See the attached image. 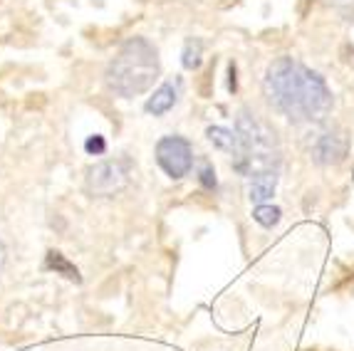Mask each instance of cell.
<instances>
[{
  "label": "cell",
  "instance_id": "6da1fadb",
  "mask_svg": "<svg viewBox=\"0 0 354 351\" xmlns=\"http://www.w3.org/2000/svg\"><path fill=\"white\" fill-rule=\"evenodd\" d=\"M266 94L292 122H322L332 109V92L325 79L292 57H278L268 67Z\"/></svg>",
  "mask_w": 354,
  "mask_h": 351
},
{
  "label": "cell",
  "instance_id": "7a4b0ae2",
  "mask_svg": "<svg viewBox=\"0 0 354 351\" xmlns=\"http://www.w3.org/2000/svg\"><path fill=\"white\" fill-rule=\"evenodd\" d=\"M159 70L161 65L156 47L147 37H131L112 59V65L106 70V82L119 97L131 99L151 89L153 79L159 77Z\"/></svg>",
  "mask_w": 354,
  "mask_h": 351
},
{
  "label": "cell",
  "instance_id": "3957f363",
  "mask_svg": "<svg viewBox=\"0 0 354 351\" xmlns=\"http://www.w3.org/2000/svg\"><path fill=\"white\" fill-rule=\"evenodd\" d=\"M238 146L233 151L236 156V171L241 173H258V171H278L280 153L275 134L260 124L250 111H241L236 119Z\"/></svg>",
  "mask_w": 354,
  "mask_h": 351
},
{
  "label": "cell",
  "instance_id": "277c9868",
  "mask_svg": "<svg viewBox=\"0 0 354 351\" xmlns=\"http://www.w3.org/2000/svg\"><path fill=\"white\" fill-rule=\"evenodd\" d=\"M156 164L164 169L166 176H171L174 181L189 176L194 169V146L183 136H164L156 144Z\"/></svg>",
  "mask_w": 354,
  "mask_h": 351
},
{
  "label": "cell",
  "instance_id": "5b68a950",
  "mask_svg": "<svg viewBox=\"0 0 354 351\" xmlns=\"http://www.w3.org/2000/svg\"><path fill=\"white\" fill-rule=\"evenodd\" d=\"M129 183L124 161H102L87 171V191L92 196H117Z\"/></svg>",
  "mask_w": 354,
  "mask_h": 351
},
{
  "label": "cell",
  "instance_id": "8992f818",
  "mask_svg": "<svg viewBox=\"0 0 354 351\" xmlns=\"http://www.w3.org/2000/svg\"><path fill=\"white\" fill-rule=\"evenodd\" d=\"M349 141L342 134H322L313 146V158L319 166H332L344 161Z\"/></svg>",
  "mask_w": 354,
  "mask_h": 351
},
{
  "label": "cell",
  "instance_id": "52a82bcc",
  "mask_svg": "<svg viewBox=\"0 0 354 351\" xmlns=\"http://www.w3.org/2000/svg\"><path fill=\"white\" fill-rule=\"evenodd\" d=\"M278 188V171H258L250 178V200L255 205H263L275 196Z\"/></svg>",
  "mask_w": 354,
  "mask_h": 351
},
{
  "label": "cell",
  "instance_id": "ba28073f",
  "mask_svg": "<svg viewBox=\"0 0 354 351\" xmlns=\"http://www.w3.org/2000/svg\"><path fill=\"white\" fill-rule=\"evenodd\" d=\"M176 102H178V84L176 82H164L156 92H153V97H149L147 111L149 114H153V117H161V114H166L169 109H174Z\"/></svg>",
  "mask_w": 354,
  "mask_h": 351
},
{
  "label": "cell",
  "instance_id": "9c48e42d",
  "mask_svg": "<svg viewBox=\"0 0 354 351\" xmlns=\"http://www.w3.org/2000/svg\"><path fill=\"white\" fill-rule=\"evenodd\" d=\"M206 136H208V141H211L213 146H218L221 151L233 153V151H236V146H238V136L233 134L230 129H223V126H208Z\"/></svg>",
  "mask_w": 354,
  "mask_h": 351
},
{
  "label": "cell",
  "instance_id": "30bf717a",
  "mask_svg": "<svg viewBox=\"0 0 354 351\" xmlns=\"http://www.w3.org/2000/svg\"><path fill=\"white\" fill-rule=\"evenodd\" d=\"M48 267L55 269L57 275L67 277V280H72V282H80V280H82V277H80V272H77L75 265L67 263L65 255H62V252H57V250H50L48 252Z\"/></svg>",
  "mask_w": 354,
  "mask_h": 351
},
{
  "label": "cell",
  "instance_id": "8fae6325",
  "mask_svg": "<svg viewBox=\"0 0 354 351\" xmlns=\"http://www.w3.org/2000/svg\"><path fill=\"white\" fill-rule=\"evenodd\" d=\"M201 55H203V42L198 37H189L186 47H183V67L186 70H198L201 67Z\"/></svg>",
  "mask_w": 354,
  "mask_h": 351
},
{
  "label": "cell",
  "instance_id": "7c38bea8",
  "mask_svg": "<svg viewBox=\"0 0 354 351\" xmlns=\"http://www.w3.org/2000/svg\"><path fill=\"white\" fill-rule=\"evenodd\" d=\"M253 218L255 222H260L263 228H272V225H278L280 220V208H275V205H255L253 211Z\"/></svg>",
  "mask_w": 354,
  "mask_h": 351
},
{
  "label": "cell",
  "instance_id": "4fadbf2b",
  "mask_svg": "<svg viewBox=\"0 0 354 351\" xmlns=\"http://www.w3.org/2000/svg\"><path fill=\"white\" fill-rule=\"evenodd\" d=\"M84 149H87L89 153H102L104 151V139H102V136H89Z\"/></svg>",
  "mask_w": 354,
  "mask_h": 351
},
{
  "label": "cell",
  "instance_id": "5bb4252c",
  "mask_svg": "<svg viewBox=\"0 0 354 351\" xmlns=\"http://www.w3.org/2000/svg\"><path fill=\"white\" fill-rule=\"evenodd\" d=\"M201 183L206 188H216V171H213L211 166H206V169L201 171Z\"/></svg>",
  "mask_w": 354,
  "mask_h": 351
},
{
  "label": "cell",
  "instance_id": "9a60e30c",
  "mask_svg": "<svg viewBox=\"0 0 354 351\" xmlns=\"http://www.w3.org/2000/svg\"><path fill=\"white\" fill-rule=\"evenodd\" d=\"M230 92H236V65H230Z\"/></svg>",
  "mask_w": 354,
  "mask_h": 351
},
{
  "label": "cell",
  "instance_id": "2e32d148",
  "mask_svg": "<svg viewBox=\"0 0 354 351\" xmlns=\"http://www.w3.org/2000/svg\"><path fill=\"white\" fill-rule=\"evenodd\" d=\"M0 265H3V250H0Z\"/></svg>",
  "mask_w": 354,
  "mask_h": 351
}]
</instances>
